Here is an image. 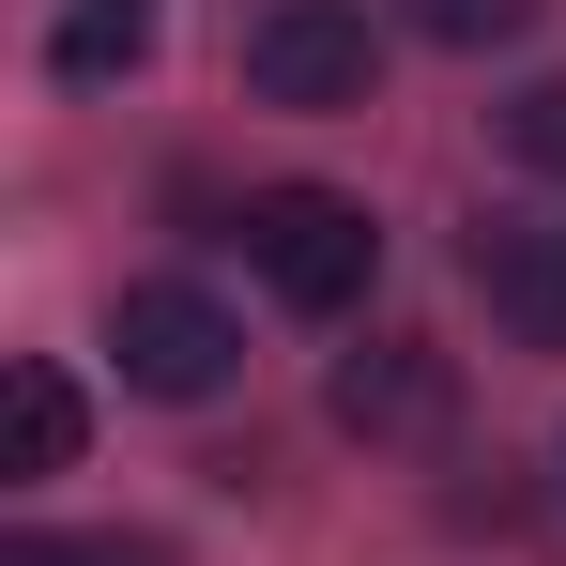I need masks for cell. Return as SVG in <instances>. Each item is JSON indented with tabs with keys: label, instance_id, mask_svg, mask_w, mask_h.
Masks as SVG:
<instances>
[{
	"label": "cell",
	"instance_id": "obj_1",
	"mask_svg": "<svg viewBox=\"0 0 566 566\" xmlns=\"http://www.w3.org/2000/svg\"><path fill=\"white\" fill-rule=\"evenodd\" d=\"M230 230H245V261H261V291H276L291 322H337V306H368V276H382L368 199H337V185H261Z\"/></svg>",
	"mask_w": 566,
	"mask_h": 566
},
{
	"label": "cell",
	"instance_id": "obj_2",
	"mask_svg": "<svg viewBox=\"0 0 566 566\" xmlns=\"http://www.w3.org/2000/svg\"><path fill=\"white\" fill-rule=\"evenodd\" d=\"M245 93H261V107H306V123L368 107L382 93L368 0H261V15H245Z\"/></svg>",
	"mask_w": 566,
	"mask_h": 566
},
{
	"label": "cell",
	"instance_id": "obj_3",
	"mask_svg": "<svg viewBox=\"0 0 566 566\" xmlns=\"http://www.w3.org/2000/svg\"><path fill=\"white\" fill-rule=\"evenodd\" d=\"M107 353H123V382H138V398H230L245 322H230L214 291H185V276H138L123 306H107Z\"/></svg>",
	"mask_w": 566,
	"mask_h": 566
},
{
	"label": "cell",
	"instance_id": "obj_4",
	"mask_svg": "<svg viewBox=\"0 0 566 566\" xmlns=\"http://www.w3.org/2000/svg\"><path fill=\"white\" fill-rule=\"evenodd\" d=\"M322 413H337L353 444H429V429L460 413V368H444L429 337H368V353H337V382H322Z\"/></svg>",
	"mask_w": 566,
	"mask_h": 566
},
{
	"label": "cell",
	"instance_id": "obj_5",
	"mask_svg": "<svg viewBox=\"0 0 566 566\" xmlns=\"http://www.w3.org/2000/svg\"><path fill=\"white\" fill-rule=\"evenodd\" d=\"M474 291L521 353H566V214H474Z\"/></svg>",
	"mask_w": 566,
	"mask_h": 566
},
{
	"label": "cell",
	"instance_id": "obj_6",
	"mask_svg": "<svg viewBox=\"0 0 566 566\" xmlns=\"http://www.w3.org/2000/svg\"><path fill=\"white\" fill-rule=\"evenodd\" d=\"M154 31H169V0H62L46 77H62V93H107V77H138V62H154Z\"/></svg>",
	"mask_w": 566,
	"mask_h": 566
},
{
	"label": "cell",
	"instance_id": "obj_7",
	"mask_svg": "<svg viewBox=\"0 0 566 566\" xmlns=\"http://www.w3.org/2000/svg\"><path fill=\"white\" fill-rule=\"evenodd\" d=\"M77 429L93 413H77V382L46 368V353L0 368V474H77Z\"/></svg>",
	"mask_w": 566,
	"mask_h": 566
},
{
	"label": "cell",
	"instance_id": "obj_8",
	"mask_svg": "<svg viewBox=\"0 0 566 566\" xmlns=\"http://www.w3.org/2000/svg\"><path fill=\"white\" fill-rule=\"evenodd\" d=\"M490 138H505V154H521L536 185H566V77H536V93H505V107H490Z\"/></svg>",
	"mask_w": 566,
	"mask_h": 566
},
{
	"label": "cell",
	"instance_id": "obj_9",
	"mask_svg": "<svg viewBox=\"0 0 566 566\" xmlns=\"http://www.w3.org/2000/svg\"><path fill=\"white\" fill-rule=\"evenodd\" d=\"M398 15H413L429 46H521V31H536V0H398Z\"/></svg>",
	"mask_w": 566,
	"mask_h": 566
},
{
	"label": "cell",
	"instance_id": "obj_10",
	"mask_svg": "<svg viewBox=\"0 0 566 566\" xmlns=\"http://www.w3.org/2000/svg\"><path fill=\"white\" fill-rule=\"evenodd\" d=\"M0 566H169L154 536H0Z\"/></svg>",
	"mask_w": 566,
	"mask_h": 566
}]
</instances>
